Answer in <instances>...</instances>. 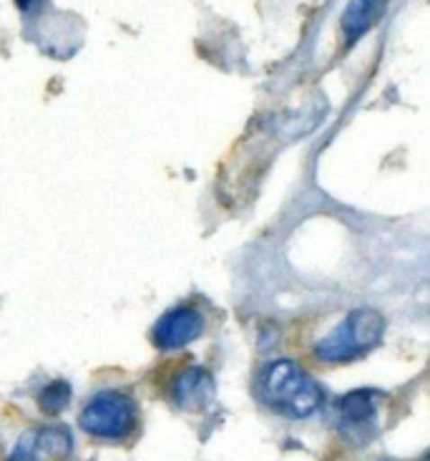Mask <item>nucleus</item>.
<instances>
[{"label":"nucleus","instance_id":"obj_8","mask_svg":"<svg viewBox=\"0 0 430 461\" xmlns=\"http://www.w3.org/2000/svg\"><path fill=\"white\" fill-rule=\"evenodd\" d=\"M375 403H378V393L375 391H368V388L350 391V393H345L343 399L337 401V416L347 426L368 424L370 419L375 416Z\"/></svg>","mask_w":430,"mask_h":461},{"label":"nucleus","instance_id":"obj_6","mask_svg":"<svg viewBox=\"0 0 430 461\" xmlns=\"http://www.w3.org/2000/svg\"><path fill=\"white\" fill-rule=\"evenodd\" d=\"M211 396H214L211 374L199 366H189L184 371H179L169 386V399L184 411H199V409L210 406Z\"/></svg>","mask_w":430,"mask_h":461},{"label":"nucleus","instance_id":"obj_3","mask_svg":"<svg viewBox=\"0 0 430 461\" xmlns=\"http://www.w3.org/2000/svg\"><path fill=\"white\" fill-rule=\"evenodd\" d=\"M78 426L96 441L123 444L139 434V406L126 391H99L84 406L78 416Z\"/></svg>","mask_w":430,"mask_h":461},{"label":"nucleus","instance_id":"obj_1","mask_svg":"<svg viewBox=\"0 0 430 461\" xmlns=\"http://www.w3.org/2000/svg\"><path fill=\"white\" fill-rule=\"evenodd\" d=\"M385 333V318L372 308H355L345 312L330 330H325L312 340L309 353L318 363L325 366H340L375 348Z\"/></svg>","mask_w":430,"mask_h":461},{"label":"nucleus","instance_id":"obj_4","mask_svg":"<svg viewBox=\"0 0 430 461\" xmlns=\"http://www.w3.org/2000/svg\"><path fill=\"white\" fill-rule=\"evenodd\" d=\"M5 461H74V437L66 426H33Z\"/></svg>","mask_w":430,"mask_h":461},{"label":"nucleus","instance_id":"obj_9","mask_svg":"<svg viewBox=\"0 0 430 461\" xmlns=\"http://www.w3.org/2000/svg\"><path fill=\"white\" fill-rule=\"evenodd\" d=\"M68 401H71V386H68V381H53V384H49V386L40 391L38 406H40V411L49 413V416H58L68 406Z\"/></svg>","mask_w":430,"mask_h":461},{"label":"nucleus","instance_id":"obj_2","mask_svg":"<svg viewBox=\"0 0 430 461\" xmlns=\"http://www.w3.org/2000/svg\"><path fill=\"white\" fill-rule=\"evenodd\" d=\"M259 396L287 419H309L320 411L325 393L318 381L290 358H277L259 378Z\"/></svg>","mask_w":430,"mask_h":461},{"label":"nucleus","instance_id":"obj_7","mask_svg":"<svg viewBox=\"0 0 430 461\" xmlns=\"http://www.w3.org/2000/svg\"><path fill=\"white\" fill-rule=\"evenodd\" d=\"M388 0H353L343 15V33L347 43H355L363 33H368L385 13Z\"/></svg>","mask_w":430,"mask_h":461},{"label":"nucleus","instance_id":"obj_5","mask_svg":"<svg viewBox=\"0 0 430 461\" xmlns=\"http://www.w3.org/2000/svg\"><path fill=\"white\" fill-rule=\"evenodd\" d=\"M204 325H207L204 315L197 308L179 305V308L161 315L159 323L154 325V330H151V340L164 353L182 350L204 333Z\"/></svg>","mask_w":430,"mask_h":461}]
</instances>
